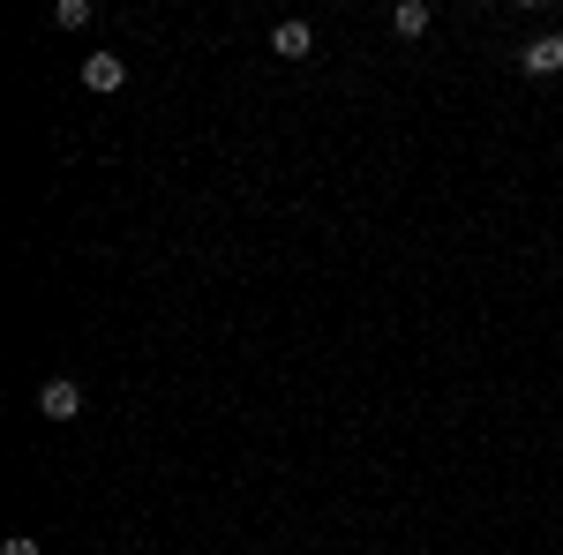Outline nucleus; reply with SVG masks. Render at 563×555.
Listing matches in <instances>:
<instances>
[{
	"label": "nucleus",
	"instance_id": "obj_1",
	"mask_svg": "<svg viewBox=\"0 0 563 555\" xmlns=\"http://www.w3.org/2000/svg\"><path fill=\"white\" fill-rule=\"evenodd\" d=\"M38 413L45 421H76L84 413V390L68 384V376H53V384H38Z\"/></svg>",
	"mask_w": 563,
	"mask_h": 555
},
{
	"label": "nucleus",
	"instance_id": "obj_2",
	"mask_svg": "<svg viewBox=\"0 0 563 555\" xmlns=\"http://www.w3.org/2000/svg\"><path fill=\"white\" fill-rule=\"evenodd\" d=\"M121 84H129V60H121V53H90L84 60V90L106 98V90H121Z\"/></svg>",
	"mask_w": 563,
	"mask_h": 555
},
{
	"label": "nucleus",
	"instance_id": "obj_3",
	"mask_svg": "<svg viewBox=\"0 0 563 555\" xmlns=\"http://www.w3.org/2000/svg\"><path fill=\"white\" fill-rule=\"evenodd\" d=\"M271 53H278V60H308V53H316V31H308V23H278V31H271Z\"/></svg>",
	"mask_w": 563,
	"mask_h": 555
},
{
	"label": "nucleus",
	"instance_id": "obj_4",
	"mask_svg": "<svg viewBox=\"0 0 563 555\" xmlns=\"http://www.w3.org/2000/svg\"><path fill=\"white\" fill-rule=\"evenodd\" d=\"M526 76H563V38H533L526 45Z\"/></svg>",
	"mask_w": 563,
	"mask_h": 555
},
{
	"label": "nucleus",
	"instance_id": "obj_5",
	"mask_svg": "<svg viewBox=\"0 0 563 555\" xmlns=\"http://www.w3.org/2000/svg\"><path fill=\"white\" fill-rule=\"evenodd\" d=\"M390 31H398V38H421V31H429V0H398V8H390Z\"/></svg>",
	"mask_w": 563,
	"mask_h": 555
},
{
	"label": "nucleus",
	"instance_id": "obj_6",
	"mask_svg": "<svg viewBox=\"0 0 563 555\" xmlns=\"http://www.w3.org/2000/svg\"><path fill=\"white\" fill-rule=\"evenodd\" d=\"M53 15H60V31H84V23H90V0H60Z\"/></svg>",
	"mask_w": 563,
	"mask_h": 555
},
{
	"label": "nucleus",
	"instance_id": "obj_7",
	"mask_svg": "<svg viewBox=\"0 0 563 555\" xmlns=\"http://www.w3.org/2000/svg\"><path fill=\"white\" fill-rule=\"evenodd\" d=\"M0 555H38V541H31V533H8V541H0Z\"/></svg>",
	"mask_w": 563,
	"mask_h": 555
}]
</instances>
